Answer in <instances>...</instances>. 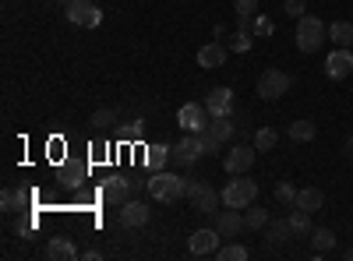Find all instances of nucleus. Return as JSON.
<instances>
[{"mask_svg":"<svg viewBox=\"0 0 353 261\" xmlns=\"http://www.w3.org/2000/svg\"><path fill=\"white\" fill-rule=\"evenodd\" d=\"M254 198H258V184L254 180H230L226 187H223V205L226 209H248V205H254Z\"/></svg>","mask_w":353,"mask_h":261,"instance_id":"3","label":"nucleus"},{"mask_svg":"<svg viewBox=\"0 0 353 261\" xmlns=\"http://www.w3.org/2000/svg\"><path fill=\"white\" fill-rule=\"evenodd\" d=\"M205 109H209V117H230L233 113V89H212L205 96Z\"/></svg>","mask_w":353,"mask_h":261,"instance_id":"12","label":"nucleus"},{"mask_svg":"<svg viewBox=\"0 0 353 261\" xmlns=\"http://www.w3.org/2000/svg\"><path fill=\"white\" fill-rule=\"evenodd\" d=\"M0 205H4V212H18V209H25L28 205V194L25 191H4V194H0Z\"/></svg>","mask_w":353,"mask_h":261,"instance_id":"24","label":"nucleus"},{"mask_svg":"<svg viewBox=\"0 0 353 261\" xmlns=\"http://www.w3.org/2000/svg\"><path fill=\"white\" fill-rule=\"evenodd\" d=\"M311 247H314V258H321L325 251L336 247V233H332L329 226H314V229H311Z\"/></svg>","mask_w":353,"mask_h":261,"instance_id":"18","label":"nucleus"},{"mask_svg":"<svg viewBox=\"0 0 353 261\" xmlns=\"http://www.w3.org/2000/svg\"><path fill=\"white\" fill-rule=\"evenodd\" d=\"M170 159H173L170 145H149V149H145V163H149V169H166Z\"/></svg>","mask_w":353,"mask_h":261,"instance_id":"19","label":"nucleus"},{"mask_svg":"<svg viewBox=\"0 0 353 261\" xmlns=\"http://www.w3.org/2000/svg\"><path fill=\"white\" fill-rule=\"evenodd\" d=\"M149 205H145V201H124V205H121V226H128V229H138V226H145V222H149Z\"/></svg>","mask_w":353,"mask_h":261,"instance_id":"14","label":"nucleus"},{"mask_svg":"<svg viewBox=\"0 0 353 261\" xmlns=\"http://www.w3.org/2000/svg\"><path fill=\"white\" fill-rule=\"evenodd\" d=\"M198 138H201V149H205V156H219V138L209 131V127H205V131H198Z\"/></svg>","mask_w":353,"mask_h":261,"instance_id":"33","label":"nucleus"},{"mask_svg":"<svg viewBox=\"0 0 353 261\" xmlns=\"http://www.w3.org/2000/svg\"><path fill=\"white\" fill-rule=\"evenodd\" d=\"M293 237V226H290V219H276V222H269V244L276 247V244H286Z\"/></svg>","mask_w":353,"mask_h":261,"instance_id":"22","label":"nucleus"},{"mask_svg":"<svg viewBox=\"0 0 353 261\" xmlns=\"http://www.w3.org/2000/svg\"><path fill=\"white\" fill-rule=\"evenodd\" d=\"M68 21L81 25V28H99L103 25V11L92 4V0H71L68 4Z\"/></svg>","mask_w":353,"mask_h":261,"instance_id":"5","label":"nucleus"},{"mask_svg":"<svg viewBox=\"0 0 353 261\" xmlns=\"http://www.w3.org/2000/svg\"><path fill=\"white\" fill-rule=\"evenodd\" d=\"M346 258H353V247H350V251H346Z\"/></svg>","mask_w":353,"mask_h":261,"instance_id":"41","label":"nucleus"},{"mask_svg":"<svg viewBox=\"0 0 353 261\" xmlns=\"http://www.w3.org/2000/svg\"><path fill=\"white\" fill-rule=\"evenodd\" d=\"M244 226H248V222H244L241 209H226V212H219V219H216V229H219L223 237H237Z\"/></svg>","mask_w":353,"mask_h":261,"instance_id":"17","label":"nucleus"},{"mask_svg":"<svg viewBox=\"0 0 353 261\" xmlns=\"http://www.w3.org/2000/svg\"><path fill=\"white\" fill-rule=\"evenodd\" d=\"M131 180H124V177H106L103 180V187H99V194L110 201V205H124V201L131 198Z\"/></svg>","mask_w":353,"mask_h":261,"instance_id":"13","label":"nucleus"},{"mask_svg":"<svg viewBox=\"0 0 353 261\" xmlns=\"http://www.w3.org/2000/svg\"><path fill=\"white\" fill-rule=\"evenodd\" d=\"M188 198H191V209H198V212H219V201H223V194H216L209 184H188Z\"/></svg>","mask_w":353,"mask_h":261,"instance_id":"6","label":"nucleus"},{"mask_svg":"<svg viewBox=\"0 0 353 261\" xmlns=\"http://www.w3.org/2000/svg\"><path fill=\"white\" fill-rule=\"evenodd\" d=\"M290 226H293V237H311V212L307 209H297L293 205V212H290Z\"/></svg>","mask_w":353,"mask_h":261,"instance_id":"20","label":"nucleus"},{"mask_svg":"<svg viewBox=\"0 0 353 261\" xmlns=\"http://www.w3.org/2000/svg\"><path fill=\"white\" fill-rule=\"evenodd\" d=\"M286 92H290V74H286V71H279V67L261 71V78H258V96H261V99L276 103V99H283Z\"/></svg>","mask_w":353,"mask_h":261,"instance_id":"4","label":"nucleus"},{"mask_svg":"<svg viewBox=\"0 0 353 261\" xmlns=\"http://www.w3.org/2000/svg\"><path fill=\"white\" fill-rule=\"evenodd\" d=\"M205 117H209L205 103H184V106H181V113H176V124H181L188 134H198V131L209 127V124H205Z\"/></svg>","mask_w":353,"mask_h":261,"instance_id":"7","label":"nucleus"},{"mask_svg":"<svg viewBox=\"0 0 353 261\" xmlns=\"http://www.w3.org/2000/svg\"><path fill=\"white\" fill-rule=\"evenodd\" d=\"M219 261H248V247L241 244H219Z\"/></svg>","mask_w":353,"mask_h":261,"instance_id":"28","label":"nucleus"},{"mask_svg":"<svg viewBox=\"0 0 353 261\" xmlns=\"http://www.w3.org/2000/svg\"><path fill=\"white\" fill-rule=\"evenodd\" d=\"M244 222H248V229H269V209H254V205H248Z\"/></svg>","mask_w":353,"mask_h":261,"instance_id":"26","label":"nucleus"},{"mask_svg":"<svg viewBox=\"0 0 353 261\" xmlns=\"http://www.w3.org/2000/svg\"><path fill=\"white\" fill-rule=\"evenodd\" d=\"M88 124H92V127H113V124H117V113H113V109H96Z\"/></svg>","mask_w":353,"mask_h":261,"instance_id":"34","label":"nucleus"},{"mask_svg":"<svg viewBox=\"0 0 353 261\" xmlns=\"http://www.w3.org/2000/svg\"><path fill=\"white\" fill-rule=\"evenodd\" d=\"M219 229H194L191 233V240H188V251L194 254V258H205V254H216L219 251Z\"/></svg>","mask_w":353,"mask_h":261,"instance_id":"8","label":"nucleus"},{"mask_svg":"<svg viewBox=\"0 0 353 261\" xmlns=\"http://www.w3.org/2000/svg\"><path fill=\"white\" fill-rule=\"evenodd\" d=\"M321 205H325V194H321L318 187H304L297 194V209H307V212H318Z\"/></svg>","mask_w":353,"mask_h":261,"instance_id":"21","label":"nucleus"},{"mask_svg":"<svg viewBox=\"0 0 353 261\" xmlns=\"http://www.w3.org/2000/svg\"><path fill=\"white\" fill-rule=\"evenodd\" d=\"M226 46H230L233 53H248V50H251V32H248V28H237V32L230 36Z\"/></svg>","mask_w":353,"mask_h":261,"instance_id":"31","label":"nucleus"},{"mask_svg":"<svg viewBox=\"0 0 353 261\" xmlns=\"http://www.w3.org/2000/svg\"><path fill=\"white\" fill-rule=\"evenodd\" d=\"M346 152H350V156H353V134H350V138H346Z\"/></svg>","mask_w":353,"mask_h":261,"instance_id":"40","label":"nucleus"},{"mask_svg":"<svg viewBox=\"0 0 353 261\" xmlns=\"http://www.w3.org/2000/svg\"><path fill=\"white\" fill-rule=\"evenodd\" d=\"M325 39H329L325 21H318L314 14L297 18V50H301V53H314V50H321V43H325Z\"/></svg>","mask_w":353,"mask_h":261,"instance_id":"2","label":"nucleus"},{"mask_svg":"<svg viewBox=\"0 0 353 261\" xmlns=\"http://www.w3.org/2000/svg\"><path fill=\"white\" fill-rule=\"evenodd\" d=\"M329 39H332L336 46H350V43H353V25H350V21H332Z\"/></svg>","mask_w":353,"mask_h":261,"instance_id":"23","label":"nucleus"},{"mask_svg":"<svg viewBox=\"0 0 353 261\" xmlns=\"http://www.w3.org/2000/svg\"><path fill=\"white\" fill-rule=\"evenodd\" d=\"M141 134H145V124H141V121H134L131 127H124V138H128V141H138Z\"/></svg>","mask_w":353,"mask_h":261,"instance_id":"37","label":"nucleus"},{"mask_svg":"<svg viewBox=\"0 0 353 261\" xmlns=\"http://www.w3.org/2000/svg\"><path fill=\"white\" fill-rule=\"evenodd\" d=\"M283 11H286L290 18H304L307 4H304V0H283Z\"/></svg>","mask_w":353,"mask_h":261,"instance_id":"35","label":"nucleus"},{"mask_svg":"<svg viewBox=\"0 0 353 261\" xmlns=\"http://www.w3.org/2000/svg\"><path fill=\"white\" fill-rule=\"evenodd\" d=\"M149 194L156 201H163V205H173V201L188 198V180L176 177V173H166V169H156L149 177Z\"/></svg>","mask_w":353,"mask_h":261,"instance_id":"1","label":"nucleus"},{"mask_svg":"<svg viewBox=\"0 0 353 261\" xmlns=\"http://www.w3.org/2000/svg\"><path fill=\"white\" fill-rule=\"evenodd\" d=\"M276 141H279V134H276L272 127H261V131L254 134V149H258V152H269V149H276Z\"/></svg>","mask_w":353,"mask_h":261,"instance_id":"29","label":"nucleus"},{"mask_svg":"<svg viewBox=\"0 0 353 261\" xmlns=\"http://www.w3.org/2000/svg\"><path fill=\"white\" fill-rule=\"evenodd\" d=\"M46 258H50V261H78V247H74L68 237H50Z\"/></svg>","mask_w":353,"mask_h":261,"instance_id":"16","label":"nucleus"},{"mask_svg":"<svg viewBox=\"0 0 353 261\" xmlns=\"http://www.w3.org/2000/svg\"><path fill=\"white\" fill-rule=\"evenodd\" d=\"M297 187H293L290 180H283L279 187H276V201H279V205H286V209H293V205H297Z\"/></svg>","mask_w":353,"mask_h":261,"instance_id":"27","label":"nucleus"},{"mask_svg":"<svg viewBox=\"0 0 353 261\" xmlns=\"http://www.w3.org/2000/svg\"><path fill=\"white\" fill-rule=\"evenodd\" d=\"M226 173H233V177H241V173H248L254 166V149H248V145H237V149H230L226 159H223Z\"/></svg>","mask_w":353,"mask_h":261,"instance_id":"10","label":"nucleus"},{"mask_svg":"<svg viewBox=\"0 0 353 261\" xmlns=\"http://www.w3.org/2000/svg\"><path fill=\"white\" fill-rule=\"evenodd\" d=\"M254 32L258 36H272V21L269 18H254Z\"/></svg>","mask_w":353,"mask_h":261,"instance_id":"38","label":"nucleus"},{"mask_svg":"<svg viewBox=\"0 0 353 261\" xmlns=\"http://www.w3.org/2000/svg\"><path fill=\"white\" fill-rule=\"evenodd\" d=\"M209 131H212V134H216L219 141H230V138H233V131H237V124H233L230 117H212Z\"/></svg>","mask_w":353,"mask_h":261,"instance_id":"25","label":"nucleus"},{"mask_svg":"<svg viewBox=\"0 0 353 261\" xmlns=\"http://www.w3.org/2000/svg\"><path fill=\"white\" fill-rule=\"evenodd\" d=\"M314 131H318V127H314L311 121H297V124H290V138H293V141H311V138H314Z\"/></svg>","mask_w":353,"mask_h":261,"instance_id":"30","label":"nucleus"},{"mask_svg":"<svg viewBox=\"0 0 353 261\" xmlns=\"http://www.w3.org/2000/svg\"><path fill=\"white\" fill-rule=\"evenodd\" d=\"M61 177H64V184H68V187H74V184H81V180L88 177V169H85V166H78V163H68Z\"/></svg>","mask_w":353,"mask_h":261,"instance_id":"32","label":"nucleus"},{"mask_svg":"<svg viewBox=\"0 0 353 261\" xmlns=\"http://www.w3.org/2000/svg\"><path fill=\"white\" fill-rule=\"evenodd\" d=\"M226 53H230V46H223L219 39L209 43V46H201V50H198V67H205V71L223 67V64H226Z\"/></svg>","mask_w":353,"mask_h":261,"instance_id":"15","label":"nucleus"},{"mask_svg":"<svg viewBox=\"0 0 353 261\" xmlns=\"http://www.w3.org/2000/svg\"><path fill=\"white\" fill-rule=\"evenodd\" d=\"M14 233H18V237H25V233H32V222H18V226H14Z\"/></svg>","mask_w":353,"mask_h":261,"instance_id":"39","label":"nucleus"},{"mask_svg":"<svg viewBox=\"0 0 353 261\" xmlns=\"http://www.w3.org/2000/svg\"><path fill=\"white\" fill-rule=\"evenodd\" d=\"M233 8H237V14H254L258 11V0H233Z\"/></svg>","mask_w":353,"mask_h":261,"instance_id":"36","label":"nucleus"},{"mask_svg":"<svg viewBox=\"0 0 353 261\" xmlns=\"http://www.w3.org/2000/svg\"><path fill=\"white\" fill-rule=\"evenodd\" d=\"M201 156H205V149H201V138L198 134H188V138H181V141L173 145V163H181V166H191Z\"/></svg>","mask_w":353,"mask_h":261,"instance_id":"9","label":"nucleus"},{"mask_svg":"<svg viewBox=\"0 0 353 261\" xmlns=\"http://www.w3.org/2000/svg\"><path fill=\"white\" fill-rule=\"evenodd\" d=\"M350 71H353V53H350V46L332 50V53H329V61H325V74L336 78V81H343Z\"/></svg>","mask_w":353,"mask_h":261,"instance_id":"11","label":"nucleus"}]
</instances>
